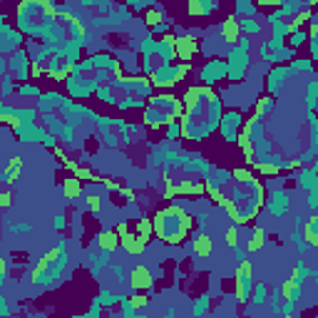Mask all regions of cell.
<instances>
[{
  "label": "cell",
  "instance_id": "cell-13",
  "mask_svg": "<svg viewBox=\"0 0 318 318\" xmlns=\"http://www.w3.org/2000/svg\"><path fill=\"white\" fill-rule=\"evenodd\" d=\"M179 194L184 197H194V194H204V184L201 181H192V179H181L179 184Z\"/></svg>",
  "mask_w": 318,
  "mask_h": 318
},
{
  "label": "cell",
  "instance_id": "cell-2",
  "mask_svg": "<svg viewBox=\"0 0 318 318\" xmlns=\"http://www.w3.org/2000/svg\"><path fill=\"white\" fill-rule=\"evenodd\" d=\"M251 278H254L251 261H249V258H241V261H238V269H236V301H238V303H246V301H249Z\"/></svg>",
  "mask_w": 318,
  "mask_h": 318
},
{
  "label": "cell",
  "instance_id": "cell-3",
  "mask_svg": "<svg viewBox=\"0 0 318 318\" xmlns=\"http://www.w3.org/2000/svg\"><path fill=\"white\" fill-rule=\"evenodd\" d=\"M129 286H132L135 294H147V291L154 286V274L149 271V266L137 263V266L129 271Z\"/></svg>",
  "mask_w": 318,
  "mask_h": 318
},
{
  "label": "cell",
  "instance_id": "cell-30",
  "mask_svg": "<svg viewBox=\"0 0 318 318\" xmlns=\"http://www.w3.org/2000/svg\"><path fill=\"white\" fill-rule=\"evenodd\" d=\"M40 8H42V10H45L50 18H55V15H58V8L52 5V3H47V0H40Z\"/></svg>",
  "mask_w": 318,
  "mask_h": 318
},
{
  "label": "cell",
  "instance_id": "cell-7",
  "mask_svg": "<svg viewBox=\"0 0 318 318\" xmlns=\"http://www.w3.org/2000/svg\"><path fill=\"white\" fill-rule=\"evenodd\" d=\"M238 35H241V22H238L236 18H226L224 25H221V38L229 45H234V42H238Z\"/></svg>",
  "mask_w": 318,
  "mask_h": 318
},
{
  "label": "cell",
  "instance_id": "cell-29",
  "mask_svg": "<svg viewBox=\"0 0 318 318\" xmlns=\"http://www.w3.org/2000/svg\"><path fill=\"white\" fill-rule=\"evenodd\" d=\"M179 194V187L174 181H167V189H164V199H172V197H177Z\"/></svg>",
  "mask_w": 318,
  "mask_h": 318
},
{
  "label": "cell",
  "instance_id": "cell-14",
  "mask_svg": "<svg viewBox=\"0 0 318 318\" xmlns=\"http://www.w3.org/2000/svg\"><path fill=\"white\" fill-rule=\"evenodd\" d=\"M206 194H209V201H211V204H214V206H221V209H224V204L229 201V197H226V194H224L221 189L211 187V184L206 187Z\"/></svg>",
  "mask_w": 318,
  "mask_h": 318
},
{
  "label": "cell",
  "instance_id": "cell-21",
  "mask_svg": "<svg viewBox=\"0 0 318 318\" xmlns=\"http://www.w3.org/2000/svg\"><path fill=\"white\" fill-rule=\"evenodd\" d=\"M85 206L92 211V214H99V209H102V199H99V194H87V197H85Z\"/></svg>",
  "mask_w": 318,
  "mask_h": 318
},
{
  "label": "cell",
  "instance_id": "cell-4",
  "mask_svg": "<svg viewBox=\"0 0 318 318\" xmlns=\"http://www.w3.org/2000/svg\"><path fill=\"white\" fill-rule=\"evenodd\" d=\"M119 246H122L129 256H142V254L147 251V246H149V238H144V236H139V234H127V236L119 238Z\"/></svg>",
  "mask_w": 318,
  "mask_h": 318
},
{
  "label": "cell",
  "instance_id": "cell-25",
  "mask_svg": "<svg viewBox=\"0 0 318 318\" xmlns=\"http://www.w3.org/2000/svg\"><path fill=\"white\" fill-rule=\"evenodd\" d=\"M144 20H147V25H149V28H157V25L162 22V13H157V10H149Z\"/></svg>",
  "mask_w": 318,
  "mask_h": 318
},
{
  "label": "cell",
  "instance_id": "cell-33",
  "mask_svg": "<svg viewBox=\"0 0 318 318\" xmlns=\"http://www.w3.org/2000/svg\"><path fill=\"white\" fill-rule=\"evenodd\" d=\"M0 211H3V206H0Z\"/></svg>",
  "mask_w": 318,
  "mask_h": 318
},
{
  "label": "cell",
  "instance_id": "cell-22",
  "mask_svg": "<svg viewBox=\"0 0 318 318\" xmlns=\"http://www.w3.org/2000/svg\"><path fill=\"white\" fill-rule=\"evenodd\" d=\"M129 306H132V308H147V306H149V296H147V294L129 296Z\"/></svg>",
  "mask_w": 318,
  "mask_h": 318
},
{
  "label": "cell",
  "instance_id": "cell-32",
  "mask_svg": "<svg viewBox=\"0 0 318 318\" xmlns=\"http://www.w3.org/2000/svg\"><path fill=\"white\" fill-rule=\"evenodd\" d=\"M8 269H10V266H8V258H0V278L8 274Z\"/></svg>",
  "mask_w": 318,
  "mask_h": 318
},
{
  "label": "cell",
  "instance_id": "cell-10",
  "mask_svg": "<svg viewBox=\"0 0 318 318\" xmlns=\"http://www.w3.org/2000/svg\"><path fill=\"white\" fill-rule=\"evenodd\" d=\"M281 298L283 301H288V303H294L298 296H301V283H296V281H291V278H286L283 283H281Z\"/></svg>",
  "mask_w": 318,
  "mask_h": 318
},
{
  "label": "cell",
  "instance_id": "cell-28",
  "mask_svg": "<svg viewBox=\"0 0 318 318\" xmlns=\"http://www.w3.org/2000/svg\"><path fill=\"white\" fill-rule=\"evenodd\" d=\"M189 15H201V13H206V5L204 3H189Z\"/></svg>",
  "mask_w": 318,
  "mask_h": 318
},
{
  "label": "cell",
  "instance_id": "cell-26",
  "mask_svg": "<svg viewBox=\"0 0 318 318\" xmlns=\"http://www.w3.org/2000/svg\"><path fill=\"white\" fill-rule=\"evenodd\" d=\"M18 169H22V159H20V157H13L10 162H8V167H5V174H10V172H18Z\"/></svg>",
  "mask_w": 318,
  "mask_h": 318
},
{
  "label": "cell",
  "instance_id": "cell-16",
  "mask_svg": "<svg viewBox=\"0 0 318 318\" xmlns=\"http://www.w3.org/2000/svg\"><path fill=\"white\" fill-rule=\"evenodd\" d=\"M224 241H226V246H229V249L238 251V226H229V229H226Z\"/></svg>",
  "mask_w": 318,
  "mask_h": 318
},
{
  "label": "cell",
  "instance_id": "cell-18",
  "mask_svg": "<svg viewBox=\"0 0 318 318\" xmlns=\"http://www.w3.org/2000/svg\"><path fill=\"white\" fill-rule=\"evenodd\" d=\"M0 124H8V127H13V129H20L22 119H20L18 115H13V112H0Z\"/></svg>",
  "mask_w": 318,
  "mask_h": 318
},
{
  "label": "cell",
  "instance_id": "cell-15",
  "mask_svg": "<svg viewBox=\"0 0 318 318\" xmlns=\"http://www.w3.org/2000/svg\"><path fill=\"white\" fill-rule=\"evenodd\" d=\"M72 177H77L82 184H85V181H97V174H95L90 167H85V164H77V169H75Z\"/></svg>",
  "mask_w": 318,
  "mask_h": 318
},
{
  "label": "cell",
  "instance_id": "cell-17",
  "mask_svg": "<svg viewBox=\"0 0 318 318\" xmlns=\"http://www.w3.org/2000/svg\"><path fill=\"white\" fill-rule=\"evenodd\" d=\"M251 164H254V167H256V169H258L261 174H269V177H271V174H278V172H281V164H271V162H256V159H254Z\"/></svg>",
  "mask_w": 318,
  "mask_h": 318
},
{
  "label": "cell",
  "instance_id": "cell-27",
  "mask_svg": "<svg viewBox=\"0 0 318 318\" xmlns=\"http://www.w3.org/2000/svg\"><path fill=\"white\" fill-rule=\"evenodd\" d=\"M0 206H3V211L13 206V194L10 192H0Z\"/></svg>",
  "mask_w": 318,
  "mask_h": 318
},
{
  "label": "cell",
  "instance_id": "cell-6",
  "mask_svg": "<svg viewBox=\"0 0 318 318\" xmlns=\"http://www.w3.org/2000/svg\"><path fill=\"white\" fill-rule=\"evenodd\" d=\"M192 251H194V256H199V258L211 256V251H214V241H211V236H209V234H197V236L192 238Z\"/></svg>",
  "mask_w": 318,
  "mask_h": 318
},
{
  "label": "cell",
  "instance_id": "cell-12",
  "mask_svg": "<svg viewBox=\"0 0 318 318\" xmlns=\"http://www.w3.org/2000/svg\"><path fill=\"white\" fill-rule=\"evenodd\" d=\"M62 194H65V199H77L80 194H82V181H80L77 177H67L62 181Z\"/></svg>",
  "mask_w": 318,
  "mask_h": 318
},
{
  "label": "cell",
  "instance_id": "cell-9",
  "mask_svg": "<svg viewBox=\"0 0 318 318\" xmlns=\"http://www.w3.org/2000/svg\"><path fill=\"white\" fill-rule=\"evenodd\" d=\"M97 246H99L102 251L112 254V251L119 246V236H117L112 229H107V231H99V234H97Z\"/></svg>",
  "mask_w": 318,
  "mask_h": 318
},
{
  "label": "cell",
  "instance_id": "cell-5",
  "mask_svg": "<svg viewBox=\"0 0 318 318\" xmlns=\"http://www.w3.org/2000/svg\"><path fill=\"white\" fill-rule=\"evenodd\" d=\"M197 50H199V42H197V38H192V35H184V38L174 40V52H177L179 60H192Z\"/></svg>",
  "mask_w": 318,
  "mask_h": 318
},
{
  "label": "cell",
  "instance_id": "cell-31",
  "mask_svg": "<svg viewBox=\"0 0 318 318\" xmlns=\"http://www.w3.org/2000/svg\"><path fill=\"white\" fill-rule=\"evenodd\" d=\"M112 231H115V234L122 238V236H127V234H129V224H127V221H119V224H117Z\"/></svg>",
  "mask_w": 318,
  "mask_h": 318
},
{
  "label": "cell",
  "instance_id": "cell-24",
  "mask_svg": "<svg viewBox=\"0 0 318 318\" xmlns=\"http://www.w3.org/2000/svg\"><path fill=\"white\" fill-rule=\"evenodd\" d=\"M42 258H45L47 263H55V261H60V258H62V249H60V246H52V249L42 256Z\"/></svg>",
  "mask_w": 318,
  "mask_h": 318
},
{
  "label": "cell",
  "instance_id": "cell-19",
  "mask_svg": "<svg viewBox=\"0 0 318 318\" xmlns=\"http://www.w3.org/2000/svg\"><path fill=\"white\" fill-rule=\"evenodd\" d=\"M231 177H234L238 184H249V181L254 179V172H251V169H246V167H241V169H234V172H231Z\"/></svg>",
  "mask_w": 318,
  "mask_h": 318
},
{
  "label": "cell",
  "instance_id": "cell-11",
  "mask_svg": "<svg viewBox=\"0 0 318 318\" xmlns=\"http://www.w3.org/2000/svg\"><path fill=\"white\" fill-rule=\"evenodd\" d=\"M316 224H318V217L311 214L306 219V226H303V238H306V244L311 249H318V234H316Z\"/></svg>",
  "mask_w": 318,
  "mask_h": 318
},
{
  "label": "cell",
  "instance_id": "cell-8",
  "mask_svg": "<svg viewBox=\"0 0 318 318\" xmlns=\"http://www.w3.org/2000/svg\"><path fill=\"white\" fill-rule=\"evenodd\" d=\"M266 238H269L266 229H263V226H256V229L251 231V236H249V241H246V251H249V254L261 251L263 246H266Z\"/></svg>",
  "mask_w": 318,
  "mask_h": 318
},
{
  "label": "cell",
  "instance_id": "cell-20",
  "mask_svg": "<svg viewBox=\"0 0 318 318\" xmlns=\"http://www.w3.org/2000/svg\"><path fill=\"white\" fill-rule=\"evenodd\" d=\"M269 107H271V97H261V99L256 102V107H254V119H258L261 115H266Z\"/></svg>",
  "mask_w": 318,
  "mask_h": 318
},
{
  "label": "cell",
  "instance_id": "cell-23",
  "mask_svg": "<svg viewBox=\"0 0 318 318\" xmlns=\"http://www.w3.org/2000/svg\"><path fill=\"white\" fill-rule=\"evenodd\" d=\"M137 234L144 236V238H149L152 236V219H139L137 221Z\"/></svg>",
  "mask_w": 318,
  "mask_h": 318
},
{
  "label": "cell",
  "instance_id": "cell-1",
  "mask_svg": "<svg viewBox=\"0 0 318 318\" xmlns=\"http://www.w3.org/2000/svg\"><path fill=\"white\" fill-rule=\"evenodd\" d=\"M194 226H197L194 217L181 206H167L162 211H157L152 219V231L169 246H179L192 234Z\"/></svg>",
  "mask_w": 318,
  "mask_h": 318
}]
</instances>
